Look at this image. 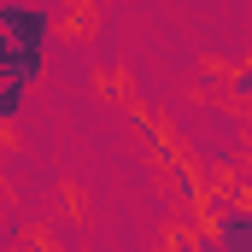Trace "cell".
Here are the masks:
<instances>
[{
	"label": "cell",
	"mask_w": 252,
	"mask_h": 252,
	"mask_svg": "<svg viewBox=\"0 0 252 252\" xmlns=\"http://www.w3.org/2000/svg\"><path fill=\"white\" fill-rule=\"evenodd\" d=\"M47 6H24V0H0V82H41L47 64Z\"/></svg>",
	"instance_id": "1"
},
{
	"label": "cell",
	"mask_w": 252,
	"mask_h": 252,
	"mask_svg": "<svg viewBox=\"0 0 252 252\" xmlns=\"http://www.w3.org/2000/svg\"><path fill=\"white\" fill-rule=\"evenodd\" d=\"M205 229L223 252H252V199L247 193H205Z\"/></svg>",
	"instance_id": "2"
},
{
	"label": "cell",
	"mask_w": 252,
	"mask_h": 252,
	"mask_svg": "<svg viewBox=\"0 0 252 252\" xmlns=\"http://www.w3.org/2000/svg\"><path fill=\"white\" fill-rule=\"evenodd\" d=\"M24 94H30L24 82H0V124H18L24 118Z\"/></svg>",
	"instance_id": "3"
},
{
	"label": "cell",
	"mask_w": 252,
	"mask_h": 252,
	"mask_svg": "<svg viewBox=\"0 0 252 252\" xmlns=\"http://www.w3.org/2000/svg\"><path fill=\"white\" fill-rule=\"evenodd\" d=\"M170 182H176V193H182L188 205H205V188H199V176H193L188 164H170Z\"/></svg>",
	"instance_id": "4"
},
{
	"label": "cell",
	"mask_w": 252,
	"mask_h": 252,
	"mask_svg": "<svg viewBox=\"0 0 252 252\" xmlns=\"http://www.w3.org/2000/svg\"><path fill=\"white\" fill-rule=\"evenodd\" d=\"M229 94L252 112V64H235V70H229Z\"/></svg>",
	"instance_id": "5"
},
{
	"label": "cell",
	"mask_w": 252,
	"mask_h": 252,
	"mask_svg": "<svg viewBox=\"0 0 252 252\" xmlns=\"http://www.w3.org/2000/svg\"><path fill=\"white\" fill-rule=\"evenodd\" d=\"M247 129H252V112H247ZM241 158H247V164H252V147H247V153H241Z\"/></svg>",
	"instance_id": "6"
}]
</instances>
